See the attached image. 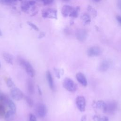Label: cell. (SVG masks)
Returning a JSON list of instances; mask_svg holds the SVG:
<instances>
[{"instance_id":"d6a6232c","label":"cell","mask_w":121,"mask_h":121,"mask_svg":"<svg viewBox=\"0 0 121 121\" xmlns=\"http://www.w3.org/2000/svg\"><path fill=\"white\" fill-rule=\"evenodd\" d=\"M116 19L117 20V21H118V23L121 26V16H117L116 17Z\"/></svg>"},{"instance_id":"836d02e7","label":"cell","mask_w":121,"mask_h":121,"mask_svg":"<svg viewBox=\"0 0 121 121\" xmlns=\"http://www.w3.org/2000/svg\"><path fill=\"white\" fill-rule=\"evenodd\" d=\"M117 6H118V8L121 10V0H118Z\"/></svg>"},{"instance_id":"cb8c5ba5","label":"cell","mask_w":121,"mask_h":121,"mask_svg":"<svg viewBox=\"0 0 121 121\" xmlns=\"http://www.w3.org/2000/svg\"><path fill=\"white\" fill-rule=\"evenodd\" d=\"M94 121H108V118L106 116H104L102 117H99L97 115L94 116Z\"/></svg>"},{"instance_id":"8fae6325","label":"cell","mask_w":121,"mask_h":121,"mask_svg":"<svg viewBox=\"0 0 121 121\" xmlns=\"http://www.w3.org/2000/svg\"><path fill=\"white\" fill-rule=\"evenodd\" d=\"M73 9L74 8L72 6L68 5H65L62 7L61 10V12L64 17H67L68 16H69V14L73 10Z\"/></svg>"},{"instance_id":"9c48e42d","label":"cell","mask_w":121,"mask_h":121,"mask_svg":"<svg viewBox=\"0 0 121 121\" xmlns=\"http://www.w3.org/2000/svg\"><path fill=\"white\" fill-rule=\"evenodd\" d=\"M76 38L80 42L85 41L87 36V32L84 29H79L77 30L75 34Z\"/></svg>"},{"instance_id":"4dcf8cb0","label":"cell","mask_w":121,"mask_h":121,"mask_svg":"<svg viewBox=\"0 0 121 121\" xmlns=\"http://www.w3.org/2000/svg\"><path fill=\"white\" fill-rule=\"evenodd\" d=\"M29 121H37L35 116L32 113H30L29 116Z\"/></svg>"},{"instance_id":"484cf974","label":"cell","mask_w":121,"mask_h":121,"mask_svg":"<svg viewBox=\"0 0 121 121\" xmlns=\"http://www.w3.org/2000/svg\"><path fill=\"white\" fill-rule=\"evenodd\" d=\"M6 114L5 108L4 105L0 104V118L5 116Z\"/></svg>"},{"instance_id":"7c38bea8","label":"cell","mask_w":121,"mask_h":121,"mask_svg":"<svg viewBox=\"0 0 121 121\" xmlns=\"http://www.w3.org/2000/svg\"><path fill=\"white\" fill-rule=\"evenodd\" d=\"M46 79H47V80L48 82V84H49V86L50 88L52 90H54V89H55V86H54V81H53V79L52 75L50 71L47 70L46 71Z\"/></svg>"},{"instance_id":"8d00e7d4","label":"cell","mask_w":121,"mask_h":121,"mask_svg":"<svg viewBox=\"0 0 121 121\" xmlns=\"http://www.w3.org/2000/svg\"><path fill=\"white\" fill-rule=\"evenodd\" d=\"M92 7H90H90H89H89L88 8V10L92 11ZM95 11H93V15H95Z\"/></svg>"},{"instance_id":"5b68a950","label":"cell","mask_w":121,"mask_h":121,"mask_svg":"<svg viewBox=\"0 0 121 121\" xmlns=\"http://www.w3.org/2000/svg\"><path fill=\"white\" fill-rule=\"evenodd\" d=\"M35 112L39 118H43L47 113L46 107L43 104L39 103L36 106Z\"/></svg>"},{"instance_id":"ba28073f","label":"cell","mask_w":121,"mask_h":121,"mask_svg":"<svg viewBox=\"0 0 121 121\" xmlns=\"http://www.w3.org/2000/svg\"><path fill=\"white\" fill-rule=\"evenodd\" d=\"M76 104L77 108L80 112H84L86 107V100L83 96H78L76 99Z\"/></svg>"},{"instance_id":"ab89813d","label":"cell","mask_w":121,"mask_h":121,"mask_svg":"<svg viewBox=\"0 0 121 121\" xmlns=\"http://www.w3.org/2000/svg\"><path fill=\"white\" fill-rule=\"evenodd\" d=\"M2 32H1V30L0 29V36H2Z\"/></svg>"},{"instance_id":"7a4b0ae2","label":"cell","mask_w":121,"mask_h":121,"mask_svg":"<svg viewBox=\"0 0 121 121\" xmlns=\"http://www.w3.org/2000/svg\"><path fill=\"white\" fill-rule=\"evenodd\" d=\"M62 85L63 87L69 92H74L77 89L76 84L71 79L69 78H64Z\"/></svg>"},{"instance_id":"f546056e","label":"cell","mask_w":121,"mask_h":121,"mask_svg":"<svg viewBox=\"0 0 121 121\" xmlns=\"http://www.w3.org/2000/svg\"><path fill=\"white\" fill-rule=\"evenodd\" d=\"M54 71L55 73L56 76L58 78H60V75L61 74V71L60 70H59L58 69L54 68Z\"/></svg>"},{"instance_id":"4316f807","label":"cell","mask_w":121,"mask_h":121,"mask_svg":"<svg viewBox=\"0 0 121 121\" xmlns=\"http://www.w3.org/2000/svg\"><path fill=\"white\" fill-rule=\"evenodd\" d=\"M6 84L7 86L9 87H14L15 85L14 83V82L12 81V80L10 78H8L6 80Z\"/></svg>"},{"instance_id":"e0dca14e","label":"cell","mask_w":121,"mask_h":121,"mask_svg":"<svg viewBox=\"0 0 121 121\" xmlns=\"http://www.w3.org/2000/svg\"><path fill=\"white\" fill-rule=\"evenodd\" d=\"M30 7L31 6L29 3L28 0H26L22 1L21 5V9L22 10H23L24 12L27 11L29 10Z\"/></svg>"},{"instance_id":"52a82bcc","label":"cell","mask_w":121,"mask_h":121,"mask_svg":"<svg viewBox=\"0 0 121 121\" xmlns=\"http://www.w3.org/2000/svg\"><path fill=\"white\" fill-rule=\"evenodd\" d=\"M101 49L97 46L90 47L87 51V54L90 57H95L100 55L102 54Z\"/></svg>"},{"instance_id":"9a60e30c","label":"cell","mask_w":121,"mask_h":121,"mask_svg":"<svg viewBox=\"0 0 121 121\" xmlns=\"http://www.w3.org/2000/svg\"><path fill=\"white\" fill-rule=\"evenodd\" d=\"M3 57L4 60L9 64H13V56L9 53L4 52L3 53Z\"/></svg>"},{"instance_id":"8992f818","label":"cell","mask_w":121,"mask_h":121,"mask_svg":"<svg viewBox=\"0 0 121 121\" xmlns=\"http://www.w3.org/2000/svg\"><path fill=\"white\" fill-rule=\"evenodd\" d=\"M10 95L12 98L16 101H19L24 96L22 91L17 87H13L10 90Z\"/></svg>"},{"instance_id":"1f68e13d","label":"cell","mask_w":121,"mask_h":121,"mask_svg":"<svg viewBox=\"0 0 121 121\" xmlns=\"http://www.w3.org/2000/svg\"><path fill=\"white\" fill-rule=\"evenodd\" d=\"M45 35V32H41L39 34V35L38 37L39 39H41V38H43V37H44Z\"/></svg>"},{"instance_id":"d4e9b609","label":"cell","mask_w":121,"mask_h":121,"mask_svg":"<svg viewBox=\"0 0 121 121\" xmlns=\"http://www.w3.org/2000/svg\"><path fill=\"white\" fill-rule=\"evenodd\" d=\"M25 100L26 101L27 104L30 107H32L33 106L34 102H33V99L30 97H29L28 96H26Z\"/></svg>"},{"instance_id":"2e32d148","label":"cell","mask_w":121,"mask_h":121,"mask_svg":"<svg viewBox=\"0 0 121 121\" xmlns=\"http://www.w3.org/2000/svg\"><path fill=\"white\" fill-rule=\"evenodd\" d=\"M27 89L30 94H33L34 92V86L33 81L31 79H28L27 81Z\"/></svg>"},{"instance_id":"d6986e66","label":"cell","mask_w":121,"mask_h":121,"mask_svg":"<svg viewBox=\"0 0 121 121\" xmlns=\"http://www.w3.org/2000/svg\"><path fill=\"white\" fill-rule=\"evenodd\" d=\"M81 19L82 20L84 25H87L90 23L91 21L90 17L87 14H84L81 16Z\"/></svg>"},{"instance_id":"603a6c76","label":"cell","mask_w":121,"mask_h":121,"mask_svg":"<svg viewBox=\"0 0 121 121\" xmlns=\"http://www.w3.org/2000/svg\"><path fill=\"white\" fill-rule=\"evenodd\" d=\"M19 0H0V3L2 4L9 5L15 3Z\"/></svg>"},{"instance_id":"f35d334b","label":"cell","mask_w":121,"mask_h":121,"mask_svg":"<svg viewBox=\"0 0 121 121\" xmlns=\"http://www.w3.org/2000/svg\"><path fill=\"white\" fill-rule=\"evenodd\" d=\"M62 1H64V2H68L70 0H61Z\"/></svg>"},{"instance_id":"ac0fdd59","label":"cell","mask_w":121,"mask_h":121,"mask_svg":"<svg viewBox=\"0 0 121 121\" xmlns=\"http://www.w3.org/2000/svg\"><path fill=\"white\" fill-rule=\"evenodd\" d=\"M80 10V7L79 6H77L76 8H74L73 10L69 14V16L73 18H76L78 17V13Z\"/></svg>"},{"instance_id":"30bf717a","label":"cell","mask_w":121,"mask_h":121,"mask_svg":"<svg viewBox=\"0 0 121 121\" xmlns=\"http://www.w3.org/2000/svg\"><path fill=\"white\" fill-rule=\"evenodd\" d=\"M78 81L83 86H86L87 84V80L85 75L81 72H78L76 76Z\"/></svg>"},{"instance_id":"60d3db41","label":"cell","mask_w":121,"mask_h":121,"mask_svg":"<svg viewBox=\"0 0 121 121\" xmlns=\"http://www.w3.org/2000/svg\"><path fill=\"white\" fill-rule=\"evenodd\" d=\"M0 66H1V64H0Z\"/></svg>"},{"instance_id":"5bb4252c","label":"cell","mask_w":121,"mask_h":121,"mask_svg":"<svg viewBox=\"0 0 121 121\" xmlns=\"http://www.w3.org/2000/svg\"><path fill=\"white\" fill-rule=\"evenodd\" d=\"M15 112L9 110L6 112L4 118L6 121H13L15 118Z\"/></svg>"},{"instance_id":"e575fe53","label":"cell","mask_w":121,"mask_h":121,"mask_svg":"<svg viewBox=\"0 0 121 121\" xmlns=\"http://www.w3.org/2000/svg\"><path fill=\"white\" fill-rule=\"evenodd\" d=\"M86 121V115H84L81 117L80 121Z\"/></svg>"},{"instance_id":"4fadbf2b","label":"cell","mask_w":121,"mask_h":121,"mask_svg":"<svg viewBox=\"0 0 121 121\" xmlns=\"http://www.w3.org/2000/svg\"><path fill=\"white\" fill-rule=\"evenodd\" d=\"M110 62L107 60H103L98 66V70L101 72L106 71L110 67Z\"/></svg>"},{"instance_id":"f1b7e54d","label":"cell","mask_w":121,"mask_h":121,"mask_svg":"<svg viewBox=\"0 0 121 121\" xmlns=\"http://www.w3.org/2000/svg\"><path fill=\"white\" fill-rule=\"evenodd\" d=\"M27 24L32 28L34 30H35V31H39V28L38 27L34 24H33L32 22H29V21H27Z\"/></svg>"},{"instance_id":"3957f363","label":"cell","mask_w":121,"mask_h":121,"mask_svg":"<svg viewBox=\"0 0 121 121\" xmlns=\"http://www.w3.org/2000/svg\"><path fill=\"white\" fill-rule=\"evenodd\" d=\"M117 109V104L115 101H111L107 103H105L104 108L103 109V111L105 113H108L109 114L113 113Z\"/></svg>"},{"instance_id":"ffe728a7","label":"cell","mask_w":121,"mask_h":121,"mask_svg":"<svg viewBox=\"0 0 121 121\" xmlns=\"http://www.w3.org/2000/svg\"><path fill=\"white\" fill-rule=\"evenodd\" d=\"M7 105L10 108V110L13 112H16V106L15 103L10 99H9L7 102Z\"/></svg>"},{"instance_id":"44dd1931","label":"cell","mask_w":121,"mask_h":121,"mask_svg":"<svg viewBox=\"0 0 121 121\" xmlns=\"http://www.w3.org/2000/svg\"><path fill=\"white\" fill-rule=\"evenodd\" d=\"M9 98L3 94L0 93V104H3L4 106L7 105Z\"/></svg>"},{"instance_id":"7402d4cb","label":"cell","mask_w":121,"mask_h":121,"mask_svg":"<svg viewBox=\"0 0 121 121\" xmlns=\"http://www.w3.org/2000/svg\"><path fill=\"white\" fill-rule=\"evenodd\" d=\"M105 105V103L103 101H101V100L98 101L97 102H96L95 103V107L98 108L102 109L103 110L104 108Z\"/></svg>"},{"instance_id":"277c9868","label":"cell","mask_w":121,"mask_h":121,"mask_svg":"<svg viewBox=\"0 0 121 121\" xmlns=\"http://www.w3.org/2000/svg\"><path fill=\"white\" fill-rule=\"evenodd\" d=\"M42 15L43 18H57V11L52 9H43L42 12Z\"/></svg>"},{"instance_id":"83f0119b","label":"cell","mask_w":121,"mask_h":121,"mask_svg":"<svg viewBox=\"0 0 121 121\" xmlns=\"http://www.w3.org/2000/svg\"><path fill=\"white\" fill-rule=\"evenodd\" d=\"M39 0L41 1L43 3V4L45 6L51 5L54 1V0Z\"/></svg>"},{"instance_id":"74e56055","label":"cell","mask_w":121,"mask_h":121,"mask_svg":"<svg viewBox=\"0 0 121 121\" xmlns=\"http://www.w3.org/2000/svg\"><path fill=\"white\" fill-rule=\"evenodd\" d=\"M92 0L95 2H98L101 1V0Z\"/></svg>"},{"instance_id":"d590c367","label":"cell","mask_w":121,"mask_h":121,"mask_svg":"<svg viewBox=\"0 0 121 121\" xmlns=\"http://www.w3.org/2000/svg\"><path fill=\"white\" fill-rule=\"evenodd\" d=\"M37 89H38V93L40 95H42V90L41 89L40 87L39 86H37Z\"/></svg>"},{"instance_id":"6da1fadb","label":"cell","mask_w":121,"mask_h":121,"mask_svg":"<svg viewBox=\"0 0 121 121\" xmlns=\"http://www.w3.org/2000/svg\"><path fill=\"white\" fill-rule=\"evenodd\" d=\"M18 61L20 65L24 68L27 74L30 77L33 78L35 76V70L29 62L21 57H19L18 58Z\"/></svg>"}]
</instances>
